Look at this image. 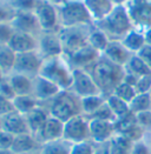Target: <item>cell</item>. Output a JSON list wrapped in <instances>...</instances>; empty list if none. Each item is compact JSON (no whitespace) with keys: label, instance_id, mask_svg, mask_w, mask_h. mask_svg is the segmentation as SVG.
Masks as SVG:
<instances>
[{"label":"cell","instance_id":"obj_1","mask_svg":"<svg viewBox=\"0 0 151 154\" xmlns=\"http://www.w3.org/2000/svg\"><path fill=\"white\" fill-rule=\"evenodd\" d=\"M86 71L92 75L101 94L106 97L112 94L114 88L123 81L125 74L124 67L113 64L104 55H101L99 59Z\"/></svg>","mask_w":151,"mask_h":154},{"label":"cell","instance_id":"obj_2","mask_svg":"<svg viewBox=\"0 0 151 154\" xmlns=\"http://www.w3.org/2000/svg\"><path fill=\"white\" fill-rule=\"evenodd\" d=\"M97 28L103 31L110 40H122L131 29H133V25L125 6L118 5L114 6L112 12L106 18L97 23Z\"/></svg>","mask_w":151,"mask_h":154},{"label":"cell","instance_id":"obj_3","mask_svg":"<svg viewBox=\"0 0 151 154\" xmlns=\"http://www.w3.org/2000/svg\"><path fill=\"white\" fill-rule=\"evenodd\" d=\"M39 75L52 81L62 91H66L72 87L73 71H70L67 63L64 61L60 57L45 59L43 61Z\"/></svg>","mask_w":151,"mask_h":154},{"label":"cell","instance_id":"obj_4","mask_svg":"<svg viewBox=\"0 0 151 154\" xmlns=\"http://www.w3.org/2000/svg\"><path fill=\"white\" fill-rule=\"evenodd\" d=\"M79 114H83L80 98L73 92L62 91L56 98H53L50 107V116L66 122Z\"/></svg>","mask_w":151,"mask_h":154},{"label":"cell","instance_id":"obj_5","mask_svg":"<svg viewBox=\"0 0 151 154\" xmlns=\"http://www.w3.org/2000/svg\"><path fill=\"white\" fill-rule=\"evenodd\" d=\"M124 6L133 28L142 32L151 28V0H129Z\"/></svg>","mask_w":151,"mask_h":154},{"label":"cell","instance_id":"obj_6","mask_svg":"<svg viewBox=\"0 0 151 154\" xmlns=\"http://www.w3.org/2000/svg\"><path fill=\"white\" fill-rule=\"evenodd\" d=\"M63 139L73 143L90 140V120L84 114H79L64 122Z\"/></svg>","mask_w":151,"mask_h":154},{"label":"cell","instance_id":"obj_7","mask_svg":"<svg viewBox=\"0 0 151 154\" xmlns=\"http://www.w3.org/2000/svg\"><path fill=\"white\" fill-rule=\"evenodd\" d=\"M88 34L90 32L85 34L84 31L80 29V26L65 27V29L59 33L63 52L70 57L77 51L85 47L86 45H88Z\"/></svg>","mask_w":151,"mask_h":154},{"label":"cell","instance_id":"obj_8","mask_svg":"<svg viewBox=\"0 0 151 154\" xmlns=\"http://www.w3.org/2000/svg\"><path fill=\"white\" fill-rule=\"evenodd\" d=\"M43 61L44 59L36 51L19 53L17 54L12 73L24 74L30 78H36L37 75H39Z\"/></svg>","mask_w":151,"mask_h":154},{"label":"cell","instance_id":"obj_9","mask_svg":"<svg viewBox=\"0 0 151 154\" xmlns=\"http://www.w3.org/2000/svg\"><path fill=\"white\" fill-rule=\"evenodd\" d=\"M71 88L73 90V93L77 94L79 98L101 94V90L97 86L96 81L93 80L92 75L86 69H83V68L73 69V82Z\"/></svg>","mask_w":151,"mask_h":154},{"label":"cell","instance_id":"obj_10","mask_svg":"<svg viewBox=\"0 0 151 154\" xmlns=\"http://www.w3.org/2000/svg\"><path fill=\"white\" fill-rule=\"evenodd\" d=\"M91 15L85 5L79 2L67 4L62 10V21L65 27L86 25L91 21Z\"/></svg>","mask_w":151,"mask_h":154},{"label":"cell","instance_id":"obj_11","mask_svg":"<svg viewBox=\"0 0 151 154\" xmlns=\"http://www.w3.org/2000/svg\"><path fill=\"white\" fill-rule=\"evenodd\" d=\"M90 120V119H88ZM116 135L114 121L109 120H90V140L96 145H104Z\"/></svg>","mask_w":151,"mask_h":154},{"label":"cell","instance_id":"obj_12","mask_svg":"<svg viewBox=\"0 0 151 154\" xmlns=\"http://www.w3.org/2000/svg\"><path fill=\"white\" fill-rule=\"evenodd\" d=\"M38 47L40 50L39 54L44 60L54 57H60V54L64 53L59 34H54L51 32H47L40 38Z\"/></svg>","mask_w":151,"mask_h":154},{"label":"cell","instance_id":"obj_13","mask_svg":"<svg viewBox=\"0 0 151 154\" xmlns=\"http://www.w3.org/2000/svg\"><path fill=\"white\" fill-rule=\"evenodd\" d=\"M64 134V121L50 116L49 119L46 120L45 125L43 126L41 131L39 132L37 138L40 143L44 142L53 141L58 139H63Z\"/></svg>","mask_w":151,"mask_h":154},{"label":"cell","instance_id":"obj_14","mask_svg":"<svg viewBox=\"0 0 151 154\" xmlns=\"http://www.w3.org/2000/svg\"><path fill=\"white\" fill-rule=\"evenodd\" d=\"M103 55L113 64L124 67L133 54L122 44L120 40H110Z\"/></svg>","mask_w":151,"mask_h":154},{"label":"cell","instance_id":"obj_15","mask_svg":"<svg viewBox=\"0 0 151 154\" xmlns=\"http://www.w3.org/2000/svg\"><path fill=\"white\" fill-rule=\"evenodd\" d=\"M40 146L41 143L36 138V135H33L32 133H25V134H19L14 137L11 151L14 154L38 153L40 149Z\"/></svg>","mask_w":151,"mask_h":154},{"label":"cell","instance_id":"obj_16","mask_svg":"<svg viewBox=\"0 0 151 154\" xmlns=\"http://www.w3.org/2000/svg\"><path fill=\"white\" fill-rule=\"evenodd\" d=\"M62 90L46 78L37 75L33 78V95L38 100H49L56 98Z\"/></svg>","mask_w":151,"mask_h":154},{"label":"cell","instance_id":"obj_17","mask_svg":"<svg viewBox=\"0 0 151 154\" xmlns=\"http://www.w3.org/2000/svg\"><path fill=\"white\" fill-rule=\"evenodd\" d=\"M2 129L13 134L14 137L19 135V134L31 133L25 116L18 113L15 111L7 116H2Z\"/></svg>","mask_w":151,"mask_h":154},{"label":"cell","instance_id":"obj_18","mask_svg":"<svg viewBox=\"0 0 151 154\" xmlns=\"http://www.w3.org/2000/svg\"><path fill=\"white\" fill-rule=\"evenodd\" d=\"M99 57H101L99 52H97L90 45H86L82 50H79L76 53H73L72 55H70L69 59H70V63L76 66V68L88 69L90 66H92L99 59Z\"/></svg>","mask_w":151,"mask_h":154},{"label":"cell","instance_id":"obj_19","mask_svg":"<svg viewBox=\"0 0 151 154\" xmlns=\"http://www.w3.org/2000/svg\"><path fill=\"white\" fill-rule=\"evenodd\" d=\"M36 17H37L38 23L40 25V28L44 31L51 32L57 25V14L54 12L53 7L45 1L37 2Z\"/></svg>","mask_w":151,"mask_h":154},{"label":"cell","instance_id":"obj_20","mask_svg":"<svg viewBox=\"0 0 151 154\" xmlns=\"http://www.w3.org/2000/svg\"><path fill=\"white\" fill-rule=\"evenodd\" d=\"M11 25L15 32L27 33V34H32V35L40 28L36 14H31L27 12H21L17 14L12 19Z\"/></svg>","mask_w":151,"mask_h":154},{"label":"cell","instance_id":"obj_21","mask_svg":"<svg viewBox=\"0 0 151 154\" xmlns=\"http://www.w3.org/2000/svg\"><path fill=\"white\" fill-rule=\"evenodd\" d=\"M7 45L17 54L36 51V48L38 47L37 40L34 39V37L32 34L21 33V32H15Z\"/></svg>","mask_w":151,"mask_h":154},{"label":"cell","instance_id":"obj_22","mask_svg":"<svg viewBox=\"0 0 151 154\" xmlns=\"http://www.w3.org/2000/svg\"><path fill=\"white\" fill-rule=\"evenodd\" d=\"M84 5L86 6L91 18L97 23L106 18L114 8L111 0H85Z\"/></svg>","mask_w":151,"mask_h":154},{"label":"cell","instance_id":"obj_23","mask_svg":"<svg viewBox=\"0 0 151 154\" xmlns=\"http://www.w3.org/2000/svg\"><path fill=\"white\" fill-rule=\"evenodd\" d=\"M50 116V112H46L45 109H43L41 107L38 106L36 109H33L32 112H30L28 114H26V121L28 125L30 132L37 137L39 132L41 131L43 126L45 125L46 120Z\"/></svg>","mask_w":151,"mask_h":154},{"label":"cell","instance_id":"obj_24","mask_svg":"<svg viewBox=\"0 0 151 154\" xmlns=\"http://www.w3.org/2000/svg\"><path fill=\"white\" fill-rule=\"evenodd\" d=\"M8 80L17 95L33 94V78H30L24 74L12 73Z\"/></svg>","mask_w":151,"mask_h":154},{"label":"cell","instance_id":"obj_25","mask_svg":"<svg viewBox=\"0 0 151 154\" xmlns=\"http://www.w3.org/2000/svg\"><path fill=\"white\" fill-rule=\"evenodd\" d=\"M120 41H122V44H123L132 54H137V53L146 45L144 32L138 31V29H136V28L131 29Z\"/></svg>","mask_w":151,"mask_h":154},{"label":"cell","instance_id":"obj_26","mask_svg":"<svg viewBox=\"0 0 151 154\" xmlns=\"http://www.w3.org/2000/svg\"><path fill=\"white\" fill-rule=\"evenodd\" d=\"M135 142L122 134H116L108 142V154H131Z\"/></svg>","mask_w":151,"mask_h":154},{"label":"cell","instance_id":"obj_27","mask_svg":"<svg viewBox=\"0 0 151 154\" xmlns=\"http://www.w3.org/2000/svg\"><path fill=\"white\" fill-rule=\"evenodd\" d=\"M72 143L65 139H58L53 141L44 142L40 146L38 154H70Z\"/></svg>","mask_w":151,"mask_h":154},{"label":"cell","instance_id":"obj_28","mask_svg":"<svg viewBox=\"0 0 151 154\" xmlns=\"http://www.w3.org/2000/svg\"><path fill=\"white\" fill-rule=\"evenodd\" d=\"M38 100L33 94H28V95H17L12 100L14 111L26 116L30 112H32L33 109H36L38 107Z\"/></svg>","mask_w":151,"mask_h":154},{"label":"cell","instance_id":"obj_29","mask_svg":"<svg viewBox=\"0 0 151 154\" xmlns=\"http://www.w3.org/2000/svg\"><path fill=\"white\" fill-rule=\"evenodd\" d=\"M80 103H82L83 114L85 116H90L106 103V97H104L103 94L90 95V97H85V98H80Z\"/></svg>","mask_w":151,"mask_h":154},{"label":"cell","instance_id":"obj_30","mask_svg":"<svg viewBox=\"0 0 151 154\" xmlns=\"http://www.w3.org/2000/svg\"><path fill=\"white\" fill-rule=\"evenodd\" d=\"M126 73L133 74L135 77L140 78L144 75H149L151 74V69L145 65V63L139 58L137 54H133L130 60L127 61V64L124 66Z\"/></svg>","mask_w":151,"mask_h":154},{"label":"cell","instance_id":"obj_31","mask_svg":"<svg viewBox=\"0 0 151 154\" xmlns=\"http://www.w3.org/2000/svg\"><path fill=\"white\" fill-rule=\"evenodd\" d=\"M17 53L8 45H0V68L4 74L13 72Z\"/></svg>","mask_w":151,"mask_h":154},{"label":"cell","instance_id":"obj_32","mask_svg":"<svg viewBox=\"0 0 151 154\" xmlns=\"http://www.w3.org/2000/svg\"><path fill=\"white\" fill-rule=\"evenodd\" d=\"M106 103L109 105L110 109L112 111L113 116H116V120H118L120 118H124V116L131 113L129 103H125L124 100H122L120 98L116 97L114 94L106 97Z\"/></svg>","mask_w":151,"mask_h":154},{"label":"cell","instance_id":"obj_33","mask_svg":"<svg viewBox=\"0 0 151 154\" xmlns=\"http://www.w3.org/2000/svg\"><path fill=\"white\" fill-rule=\"evenodd\" d=\"M109 42H110L109 37L103 31H101L99 28H96V29L91 31L90 34H88V45L101 54L106 50Z\"/></svg>","mask_w":151,"mask_h":154},{"label":"cell","instance_id":"obj_34","mask_svg":"<svg viewBox=\"0 0 151 154\" xmlns=\"http://www.w3.org/2000/svg\"><path fill=\"white\" fill-rule=\"evenodd\" d=\"M130 111L133 114H138L140 112L151 109L150 103V93H139L132 99V101L129 103Z\"/></svg>","mask_w":151,"mask_h":154},{"label":"cell","instance_id":"obj_35","mask_svg":"<svg viewBox=\"0 0 151 154\" xmlns=\"http://www.w3.org/2000/svg\"><path fill=\"white\" fill-rule=\"evenodd\" d=\"M112 94H114V95L118 97V98H120V99L124 100L125 103H130L132 101V99L136 97L137 92H136L133 86H131V85L126 84L124 81H122V82L114 88Z\"/></svg>","mask_w":151,"mask_h":154},{"label":"cell","instance_id":"obj_36","mask_svg":"<svg viewBox=\"0 0 151 154\" xmlns=\"http://www.w3.org/2000/svg\"><path fill=\"white\" fill-rule=\"evenodd\" d=\"M96 153H97V146H96V143L92 142L91 140H88V141L73 143L70 154H96Z\"/></svg>","mask_w":151,"mask_h":154},{"label":"cell","instance_id":"obj_37","mask_svg":"<svg viewBox=\"0 0 151 154\" xmlns=\"http://www.w3.org/2000/svg\"><path fill=\"white\" fill-rule=\"evenodd\" d=\"M88 119H98V120H109V121H116V116H113L112 111L110 109L109 105L105 103L99 109H97L93 114L88 116Z\"/></svg>","mask_w":151,"mask_h":154},{"label":"cell","instance_id":"obj_38","mask_svg":"<svg viewBox=\"0 0 151 154\" xmlns=\"http://www.w3.org/2000/svg\"><path fill=\"white\" fill-rule=\"evenodd\" d=\"M15 33L12 25L6 23H0V45H7Z\"/></svg>","mask_w":151,"mask_h":154},{"label":"cell","instance_id":"obj_39","mask_svg":"<svg viewBox=\"0 0 151 154\" xmlns=\"http://www.w3.org/2000/svg\"><path fill=\"white\" fill-rule=\"evenodd\" d=\"M135 90L139 93H150L151 92V74L149 75H144V77L138 78L136 85H135Z\"/></svg>","mask_w":151,"mask_h":154},{"label":"cell","instance_id":"obj_40","mask_svg":"<svg viewBox=\"0 0 151 154\" xmlns=\"http://www.w3.org/2000/svg\"><path fill=\"white\" fill-rule=\"evenodd\" d=\"M0 94L4 95L5 98L10 99V100H13V99L17 97V94H15V92L13 90L10 80L2 79V80L0 81Z\"/></svg>","mask_w":151,"mask_h":154},{"label":"cell","instance_id":"obj_41","mask_svg":"<svg viewBox=\"0 0 151 154\" xmlns=\"http://www.w3.org/2000/svg\"><path fill=\"white\" fill-rule=\"evenodd\" d=\"M13 141H14L13 134L4 129H0V149H11Z\"/></svg>","mask_w":151,"mask_h":154},{"label":"cell","instance_id":"obj_42","mask_svg":"<svg viewBox=\"0 0 151 154\" xmlns=\"http://www.w3.org/2000/svg\"><path fill=\"white\" fill-rule=\"evenodd\" d=\"M12 112H14L12 100H10V99H7L0 94V116L2 118V116H7Z\"/></svg>","mask_w":151,"mask_h":154},{"label":"cell","instance_id":"obj_43","mask_svg":"<svg viewBox=\"0 0 151 154\" xmlns=\"http://www.w3.org/2000/svg\"><path fill=\"white\" fill-rule=\"evenodd\" d=\"M136 119H137V122L140 127L151 128V109L136 114Z\"/></svg>","mask_w":151,"mask_h":154},{"label":"cell","instance_id":"obj_44","mask_svg":"<svg viewBox=\"0 0 151 154\" xmlns=\"http://www.w3.org/2000/svg\"><path fill=\"white\" fill-rule=\"evenodd\" d=\"M139 58L145 63V65L151 69V46L150 45H145L140 51L137 53Z\"/></svg>","mask_w":151,"mask_h":154},{"label":"cell","instance_id":"obj_45","mask_svg":"<svg viewBox=\"0 0 151 154\" xmlns=\"http://www.w3.org/2000/svg\"><path fill=\"white\" fill-rule=\"evenodd\" d=\"M131 154H151L150 148L143 140L135 142L131 149Z\"/></svg>","mask_w":151,"mask_h":154},{"label":"cell","instance_id":"obj_46","mask_svg":"<svg viewBox=\"0 0 151 154\" xmlns=\"http://www.w3.org/2000/svg\"><path fill=\"white\" fill-rule=\"evenodd\" d=\"M14 5L17 7H20L23 10V12H26L27 10L36 7L37 2H36V0H14Z\"/></svg>","mask_w":151,"mask_h":154},{"label":"cell","instance_id":"obj_47","mask_svg":"<svg viewBox=\"0 0 151 154\" xmlns=\"http://www.w3.org/2000/svg\"><path fill=\"white\" fill-rule=\"evenodd\" d=\"M8 19V13L0 7V23H5Z\"/></svg>","mask_w":151,"mask_h":154},{"label":"cell","instance_id":"obj_48","mask_svg":"<svg viewBox=\"0 0 151 154\" xmlns=\"http://www.w3.org/2000/svg\"><path fill=\"white\" fill-rule=\"evenodd\" d=\"M96 154H108V142L101 145V147L97 148V153Z\"/></svg>","mask_w":151,"mask_h":154},{"label":"cell","instance_id":"obj_49","mask_svg":"<svg viewBox=\"0 0 151 154\" xmlns=\"http://www.w3.org/2000/svg\"><path fill=\"white\" fill-rule=\"evenodd\" d=\"M144 35H145V41H146V44L151 46V28L146 29V31L144 32Z\"/></svg>","mask_w":151,"mask_h":154},{"label":"cell","instance_id":"obj_50","mask_svg":"<svg viewBox=\"0 0 151 154\" xmlns=\"http://www.w3.org/2000/svg\"><path fill=\"white\" fill-rule=\"evenodd\" d=\"M112 1L113 5H116V6H118V5H125L126 2L129 1V0H111Z\"/></svg>","mask_w":151,"mask_h":154},{"label":"cell","instance_id":"obj_51","mask_svg":"<svg viewBox=\"0 0 151 154\" xmlns=\"http://www.w3.org/2000/svg\"><path fill=\"white\" fill-rule=\"evenodd\" d=\"M0 154H14L11 149H0Z\"/></svg>","mask_w":151,"mask_h":154},{"label":"cell","instance_id":"obj_52","mask_svg":"<svg viewBox=\"0 0 151 154\" xmlns=\"http://www.w3.org/2000/svg\"><path fill=\"white\" fill-rule=\"evenodd\" d=\"M4 75H5V74L2 73V71H1V68H0V81H1L2 79H4Z\"/></svg>","mask_w":151,"mask_h":154},{"label":"cell","instance_id":"obj_53","mask_svg":"<svg viewBox=\"0 0 151 154\" xmlns=\"http://www.w3.org/2000/svg\"><path fill=\"white\" fill-rule=\"evenodd\" d=\"M0 129H2V118L0 116Z\"/></svg>","mask_w":151,"mask_h":154},{"label":"cell","instance_id":"obj_54","mask_svg":"<svg viewBox=\"0 0 151 154\" xmlns=\"http://www.w3.org/2000/svg\"><path fill=\"white\" fill-rule=\"evenodd\" d=\"M150 103H151V92H150Z\"/></svg>","mask_w":151,"mask_h":154},{"label":"cell","instance_id":"obj_55","mask_svg":"<svg viewBox=\"0 0 151 154\" xmlns=\"http://www.w3.org/2000/svg\"><path fill=\"white\" fill-rule=\"evenodd\" d=\"M30 154H38V153H30Z\"/></svg>","mask_w":151,"mask_h":154},{"label":"cell","instance_id":"obj_56","mask_svg":"<svg viewBox=\"0 0 151 154\" xmlns=\"http://www.w3.org/2000/svg\"><path fill=\"white\" fill-rule=\"evenodd\" d=\"M56 1H58V0H56Z\"/></svg>","mask_w":151,"mask_h":154}]
</instances>
